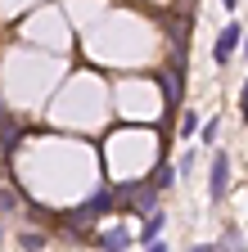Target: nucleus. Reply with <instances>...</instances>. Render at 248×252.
I'll list each match as a JSON object with an SVG mask.
<instances>
[{
  "label": "nucleus",
  "mask_w": 248,
  "mask_h": 252,
  "mask_svg": "<svg viewBox=\"0 0 248 252\" xmlns=\"http://www.w3.org/2000/svg\"><path fill=\"white\" fill-rule=\"evenodd\" d=\"M226 185H230V158L216 149V153H212V180H208V194H212V198H226Z\"/></svg>",
  "instance_id": "f257e3e1"
},
{
  "label": "nucleus",
  "mask_w": 248,
  "mask_h": 252,
  "mask_svg": "<svg viewBox=\"0 0 248 252\" xmlns=\"http://www.w3.org/2000/svg\"><path fill=\"white\" fill-rule=\"evenodd\" d=\"M239 36H244V27H239V23H226V32L216 36V63H230V54H235Z\"/></svg>",
  "instance_id": "f03ea898"
},
{
  "label": "nucleus",
  "mask_w": 248,
  "mask_h": 252,
  "mask_svg": "<svg viewBox=\"0 0 248 252\" xmlns=\"http://www.w3.org/2000/svg\"><path fill=\"white\" fill-rule=\"evenodd\" d=\"M158 234H163V212H149V220L140 225V243H158Z\"/></svg>",
  "instance_id": "7ed1b4c3"
},
{
  "label": "nucleus",
  "mask_w": 248,
  "mask_h": 252,
  "mask_svg": "<svg viewBox=\"0 0 248 252\" xmlns=\"http://www.w3.org/2000/svg\"><path fill=\"white\" fill-rule=\"evenodd\" d=\"M127 243H131V234H127V230H108V234H104V252H122Z\"/></svg>",
  "instance_id": "20e7f679"
},
{
  "label": "nucleus",
  "mask_w": 248,
  "mask_h": 252,
  "mask_svg": "<svg viewBox=\"0 0 248 252\" xmlns=\"http://www.w3.org/2000/svg\"><path fill=\"white\" fill-rule=\"evenodd\" d=\"M239 108H244V122H248V86H244V94H239Z\"/></svg>",
  "instance_id": "39448f33"
},
{
  "label": "nucleus",
  "mask_w": 248,
  "mask_h": 252,
  "mask_svg": "<svg viewBox=\"0 0 248 252\" xmlns=\"http://www.w3.org/2000/svg\"><path fill=\"white\" fill-rule=\"evenodd\" d=\"M149 252H167V248H163V243H149Z\"/></svg>",
  "instance_id": "423d86ee"
},
{
  "label": "nucleus",
  "mask_w": 248,
  "mask_h": 252,
  "mask_svg": "<svg viewBox=\"0 0 248 252\" xmlns=\"http://www.w3.org/2000/svg\"><path fill=\"white\" fill-rule=\"evenodd\" d=\"M221 5H226V9H235V5H239V0H221Z\"/></svg>",
  "instance_id": "0eeeda50"
},
{
  "label": "nucleus",
  "mask_w": 248,
  "mask_h": 252,
  "mask_svg": "<svg viewBox=\"0 0 248 252\" xmlns=\"http://www.w3.org/2000/svg\"><path fill=\"white\" fill-rule=\"evenodd\" d=\"M244 50H248V36H244Z\"/></svg>",
  "instance_id": "6e6552de"
}]
</instances>
